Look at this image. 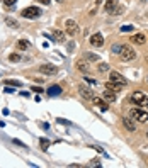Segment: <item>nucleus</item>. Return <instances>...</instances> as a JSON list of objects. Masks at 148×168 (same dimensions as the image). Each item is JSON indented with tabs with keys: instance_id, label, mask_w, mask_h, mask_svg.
<instances>
[{
	"instance_id": "1",
	"label": "nucleus",
	"mask_w": 148,
	"mask_h": 168,
	"mask_svg": "<svg viewBox=\"0 0 148 168\" xmlns=\"http://www.w3.org/2000/svg\"><path fill=\"white\" fill-rule=\"evenodd\" d=\"M22 17H26V19H38L41 15V9L39 7H26L22 12H20Z\"/></svg>"
},
{
	"instance_id": "2",
	"label": "nucleus",
	"mask_w": 148,
	"mask_h": 168,
	"mask_svg": "<svg viewBox=\"0 0 148 168\" xmlns=\"http://www.w3.org/2000/svg\"><path fill=\"white\" fill-rule=\"evenodd\" d=\"M121 60L123 61H131V60H135V56H136V53H135V49L131 46H121Z\"/></svg>"
},
{
	"instance_id": "3",
	"label": "nucleus",
	"mask_w": 148,
	"mask_h": 168,
	"mask_svg": "<svg viewBox=\"0 0 148 168\" xmlns=\"http://www.w3.org/2000/svg\"><path fill=\"white\" fill-rule=\"evenodd\" d=\"M131 117H133L135 121L147 122V121H148V112H145V110H140V109H133V110H131Z\"/></svg>"
},
{
	"instance_id": "4",
	"label": "nucleus",
	"mask_w": 148,
	"mask_h": 168,
	"mask_svg": "<svg viewBox=\"0 0 148 168\" xmlns=\"http://www.w3.org/2000/svg\"><path fill=\"white\" fill-rule=\"evenodd\" d=\"M109 80L114 81V83H119V85H123V87L128 83V81H126V78H124L121 73H118V71H111V75H109Z\"/></svg>"
},
{
	"instance_id": "5",
	"label": "nucleus",
	"mask_w": 148,
	"mask_h": 168,
	"mask_svg": "<svg viewBox=\"0 0 148 168\" xmlns=\"http://www.w3.org/2000/svg\"><path fill=\"white\" fill-rule=\"evenodd\" d=\"M90 44L94 48H101L104 44V37H102L101 32H95L94 36H90Z\"/></svg>"
},
{
	"instance_id": "6",
	"label": "nucleus",
	"mask_w": 148,
	"mask_h": 168,
	"mask_svg": "<svg viewBox=\"0 0 148 168\" xmlns=\"http://www.w3.org/2000/svg\"><path fill=\"white\" fill-rule=\"evenodd\" d=\"M65 26H67V32L70 34V36H75V34H77V31H78L77 22H75L73 19H68L67 22H65Z\"/></svg>"
},
{
	"instance_id": "7",
	"label": "nucleus",
	"mask_w": 148,
	"mask_h": 168,
	"mask_svg": "<svg viewBox=\"0 0 148 168\" xmlns=\"http://www.w3.org/2000/svg\"><path fill=\"white\" fill-rule=\"evenodd\" d=\"M78 92H80V95L83 97V99H87V100H92V99H94L92 90H90L89 87H85V85H80V87H78Z\"/></svg>"
},
{
	"instance_id": "8",
	"label": "nucleus",
	"mask_w": 148,
	"mask_h": 168,
	"mask_svg": "<svg viewBox=\"0 0 148 168\" xmlns=\"http://www.w3.org/2000/svg\"><path fill=\"white\" fill-rule=\"evenodd\" d=\"M118 9V0H106L104 4V10L109 14H114V10Z\"/></svg>"
},
{
	"instance_id": "9",
	"label": "nucleus",
	"mask_w": 148,
	"mask_h": 168,
	"mask_svg": "<svg viewBox=\"0 0 148 168\" xmlns=\"http://www.w3.org/2000/svg\"><path fill=\"white\" fill-rule=\"evenodd\" d=\"M39 71L44 75H54L56 73V66H53V65H43V66H39Z\"/></svg>"
},
{
	"instance_id": "10",
	"label": "nucleus",
	"mask_w": 148,
	"mask_h": 168,
	"mask_svg": "<svg viewBox=\"0 0 148 168\" xmlns=\"http://www.w3.org/2000/svg\"><path fill=\"white\" fill-rule=\"evenodd\" d=\"M145 99H147V97H145V94H143V92H135V94L131 95V100L135 102V104H140V105L145 102Z\"/></svg>"
},
{
	"instance_id": "11",
	"label": "nucleus",
	"mask_w": 148,
	"mask_h": 168,
	"mask_svg": "<svg viewBox=\"0 0 148 168\" xmlns=\"http://www.w3.org/2000/svg\"><path fill=\"white\" fill-rule=\"evenodd\" d=\"M131 41H133L135 44H145V41H147V37H145V34L138 32V34H133V37H131Z\"/></svg>"
},
{
	"instance_id": "12",
	"label": "nucleus",
	"mask_w": 148,
	"mask_h": 168,
	"mask_svg": "<svg viewBox=\"0 0 148 168\" xmlns=\"http://www.w3.org/2000/svg\"><path fill=\"white\" fill-rule=\"evenodd\" d=\"M61 94V87L60 85H51V87L48 88V95L49 97H56V95Z\"/></svg>"
},
{
	"instance_id": "13",
	"label": "nucleus",
	"mask_w": 148,
	"mask_h": 168,
	"mask_svg": "<svg viewBox=\"0 0 148 168\" xmlns=\"http://www.w3.org/2000/svg\"><path fill=\"white\" fill-rule=\"evenodd\" d=\"M104 100L107 102V104H111V102H116V95L112 90H109V88H106V92H104Z\"/></svg>"
},
{
	"instance_id": "14",
	"label": "nucleus",
	"mask_w": 148,
	"mask_h": 168,
	"mask_svg": "<svg viewBox=\"0 0 148 168\" xmlns=\"http://www.w3.org/2000/svg\"><path fill=\"white\" fill-rule=\"evenodd\" d=\"M121 87H123V85H119V83H114V81H111V80L106 83V88L112 90V92H118V90H121Z\"/></svg>"
},
{
	"instance_id": "15",
	"label": "nucleus",
	"mask_w": 148,
	"mask_h": 168,
	"mask_svg": "<svg viewBox=\"0 0 148 168\" xmlns=\"http://www.w3.org/2000/svg\"><path fill=\"white\" fill-rule=\"evenodd\" d=\"M39 146L43 151H48V148L51 146V143H49V139H46V138H39Z\"/></svg>"
},
{
	"instance_id": "16",
	"label": "nucleus",
	"mask_w": 148,
	"mask_h": 168,
	"mask_svg": "<svg viewBox=\"0 0 148 168\" xmlns=\"http://www.w3.org/2000/svg\"><path fill=\"white\" fill-rule=\"evenodd\" d=\"M123 122H124V126H126V129H128V131H135V122L131 121V119H129V117H124V119H123Z\"/></svg>"
},
{
	"instance_id": "17",
	"label": "nucleus",
	"mask_w": 148,
	"mask_h": 168,
	"mask_svg": "<svg viewBox=\"0 0 148 168\" xmlns=\"http://www.w3.org/2000/svg\"><path fill=\"white\" fill-rule=\"evenodd\" d=\"M92 102H94L95 105H99V107H101L102 110H106V109H107V104L102 100V99H97V97H94V99H92Z\"/></svg>"
},
{
	"instance_id": "18",
	"label": "nucleus",
	"mask_w": 148,
	"mask_h": 168,
	"mask_svg": "<svg viewBox=\"0 0 148 168\" xmlns=\"http://www.w3.org/2000/svg\"><path fill=\"white\" fill-rule=\"evenodd\" d=\"M53 36H54V39L58 41V43L65 41V34L61 32V31H58V29H53Z\"/></svg>"
},
{
	"instance_id": "19",
	"label": "nucleus",
	"mask_w": 148,
	"mask_h": 168,
	"mask_svg": "<svg viewBox=\"0 0 148 168\" xmlns=\"http://www.w3.org/2000/svg\"><path fill=\"white\" fill-rule=\"evenodd\" d=\"M77 65H78V70H80V71H83V73H89V66H87V63H85V61H78Z\"/></svg>"
},
{
	"instance_id": "20",
	"label": "nucleus",
	"mask_w": 148,
	"mask_h": 168,
	"mask_svg": "<svg viewBox=\"0 0 148 168\" xmlns=\"http://www.w3.org/2000/svg\"><path fill=\"white\" fill-rule=\"evenodd\" d=\"M17 46H19L20 49H27V48L31 46V44H29V41H24V39H20L19 43H17Z\"/></svg>"
},
{
	"instance_id": "21",
	"label": "nucleus",
	"mask_w": 148,
	"mask_h": 168,
	"mask_svg": "<svg viewBox=\"0 0 148 168\" xmlns=\"http://www.w3.org/2000/svg\"><path fill=\"white\" fill-rule=\"evenodd\" d=\"M5 22H7V24H9L10 27H19V24H17V20H15V19H10V17H7Z\"/></svg>"
},
{
	"instance_id": "22",
	"label": "nucleus",
	"mask_w": 148,
	"mask_h": 168,
	"mask_svg": "<svg viewBox=\"0 0 148 168\" xmlns=\"http://www.w3.org/2000/svg\"><path fill=\"white\" fill-rule=\"evenodd\" d=\"M9 61H20V54H17V53H12V54H9Z\"/></svg>"
},
{
	"instance_id": "23",
	"label": "nucleus",
	"mask_w": 148,
	"mask_h": 168,
	"mask_svg": "<svg viewBox=\"0 0 148 168\" xmlns=\"http://www.w3.org/2000/svg\"><path fill=\"white\" fill-rule=\"evenodd\" d=\"M129 31H135V26H121V32H129Z\"/></svg>"
},
{
	"instance_id": "24",
	"label": "nucleus",
	"mask_w": 148,
	"mask_h": 168,
	"mask_svg": "<svg viewBox=\"0 0 148 168\" xmlns=\"http://www.w3.org/2000/svg\"><path fill=\"white\" fill-rule=\"evenodd\" d=\"M5 85H12V87H19V85H20V81H17V80H5Z\"/></svg>"
},
{
	"instance_id": "25",
	"label": "nucleus",
	"mask_w": 148,
	"mask_h": 168,
	"mask_svg": "<svg viewBox=\"0 0 148 168\" xmlns=\"http://www.w3.org/2000/svg\"><path fill=\"white\" fill-rule=\"evenodd\" d=\"M107 70H109L107 63H101V65H99V71H102V73H104V71H107Z\"/></svg>"
},
{
	"instance_id": "26",
	"label": "nucleus",
	"mask_w": 148,
	"mask_h": 168,
	"mask_svg": "<svg viewBox=\"0 0 148 168\" xmlns=\"http://www.w3.org/2000/svg\"><path fill=\"white\" fill-rule=\"evenodd\" d=\"M87 58L90 61H97V60H99V56H97V54H87Z\"/></svg>"
},
{
	"instance_id": "27",
	"label": "nucleus",
	"mask_w": 148,
	"mask_h": 168,
	"mask_svg": "<svg viewBox=\"0 0 148 168\" xmlns=\"http://www.w3.org/2000/svg\"><path fill=\"white\" fill-rule=\"evenodd\" d=\"M12 143L14 144H19V146H22V148H26V144H24L22 141H19V139H12Z\"/></svg>"
},
{
	"instance_id": "28",
	"label": "nucleus",
	"mask_w": 148,
	"mask_h": 168,
	"mask_svg": "<svg viewBox=\"0 0 148 168\" xmlns=\"http://www.w3.org/2000/svg\"><path fill=\"white\" fill-rule=\"evenodd\" d=\"M4 4H5L7 7H10V5H14V4H15V0H4Z\"/></svg>"
},
{
	"instance_id": "29",
	"label": "nucleus",
	"mask_w": 148,
	"mask_h": 168,
	"mask_svg": "<svg viewBox=\"0 0 148 168\" xmlns=\"http://www.w3.org/2000/svg\"><path fill=\"white\" fill-rule=\"evenodd\" d=\"M112 51H114V53H121V46H118V44H116V46L112 48Z\"/></svg>"
},
{
	"instance_id": "30",
	"label": "nucleus",
	"mask_w": 148,
	"mask_h": 168,
	"mask_svg": "<svg viewBox=\"0 0 148 168\" xmlns=\"http://www.w3.org/2000/svg\"><path fill=\"white\" fill-rule=\"evenodd\" d=\"M33 92H39V94H43V88L41 87H33Z\"/></svg>"
},
{
	"instance_id": "31",
	"label": "nucleus",
	"mask_w": 148,
	"mask_h": 168,
	"mask_svg": "<svg viewBox=\"0 0 148 168\" xmlns=\"http://www.w3.org/2000/svg\"><path fill=\"white\" fill-rule=\"evenodd\" d=\"M5 94H14V88H10L9 85H7V88H5Z\"/></svg>"
},
{
	"instance_id": "32",
	"label": "nucleus",
	"mask_w": 148,
	"mask_h": 168,
	"mask_svg": "<svg viewBox=\"0 0 148 168\" xmlns=\"http://www.w3.org/2000/svg\"><path fill=\"white\" fill-rule=\"evenodd\" d=\"M41 4H43V5H49V2H51V0H39Z\"/></svg>"
},
{
	"instance_id": "33",
	"label": "nucleus",
	"mask_w": 148,
	"mask_h": 168,
	"mask_svg": "<svg viewBox=\"0 0 148 168\" xmlns=\"http://www.w3.org/2000/svg\"><path fill=\"white\" fill-rule=\"evenodd\" d=\"M85 80H87L90 85H95V80H92V78H85Z\"/></svg>"
},
{
	"instance_id": "34",
	"label": "nucleus",
	"mask_w": 148,
	"mask_h": 168,
	"mask_svg": "<svg viewBox=\"0 0 148 168\" xmlns=\"http://www.w3.org/2000/svg\"><path fill=\"white\" fill-rule=\"evenodd\" d=\"M141 105H143V107H148V97H147V99H145V102H143Z\"/></svg>"
},
{
	"instance_id": "35",
	"label": "nucleus",
	"mask_w": 148,
	"mask_h": 168,
	"mask_svg": "<svg viewBox=\"0 0 148 168\" xmlns=\"http://www.w3.org/2000/svg\"><path fill=\"white\" fill-rule=\"evenodd\" d=\"M56 2H61V0H56Z\"/></svg>"
},
{
	"instance_id": "36",
	"label": "nucleus",
	"mask_w": 148,
	"mask_h": 168,
	"mask_svg": "<svg viewBox=\"0 0 148 168\" xmlns=\"http://www.w3.org/2000/svg\"><path fill=\"white\" fill-rule=\"evenodd\" d=\"M147 136H148V133H147Z\"/></svg>"
},
{
	"instance_id": "37",
	"label": "nucleus",
	"mask_w": 148,
	"mask_h": 168,
	"mask_svg": "<svg viewBox=\"0 0 148 168\" xmlns=\"http://www.w3.org/2000/svg\"><path fill=\"white\" fill-rule=\"evenodd\" d=\"M147 80H148V78H147Z\"/></svg>"
}]
</instances>
